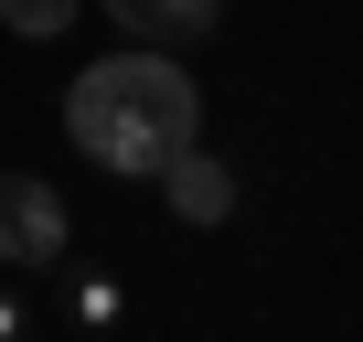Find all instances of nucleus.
Here are the masks:
<instances>
[{"label": "nucleus", "instance_id": "obj_1", "mask_svg": "<svg viewBox=\"0 0 363 342\" xmlns=\"http://www.w3.org/2000/svg\"><path fill=\"white\" fill-rule=\"evenodd\" d=\"M65 139H75L96 171L160 182V171L203 139V86L182 75V54L128 43V54H107V65H86V75L65 86Z\"/></svg>", "mask_w": 363, "mask_h": 342}, {"label": "nucleus", "instance_id": "obj_2", "mask_svg": "<svg viewBox=\"0 0 363 342\" xmlns=\"http://www.w3.org/2000/svg\"><path fill=\"white\" fill-rule=\"evenodd\" d=\"M65 246H75L65 193L33 171H0V267H65Z\"/></svg>", "mask_w": 363, "mask_h": 342}, {"label": "nucleus", "instance_id": "obj_3", "mask_svg": "<svg viewBox=\"0 0 363 342\" xmlns=\"http://www.w3.org/2000/svg\"><path fill=\"white\" fill-rule=\"evenodd\" d=\"M160 204H171L182 225H225V214H235V171H225V160L193 139V150H182V160L160 171Z\"/></svg>", "mask_w": 363, "mask_h": 342}, {"label": "nucleus", "instance_id": "obj_4", "mask_svg": "<svg viewBox=\"0 0 363 342\" xmlns=\"http://www.w3.org/2000/svg\"><path fill=\"white\" fill-rule=\"evenodd\" d=\"M96 11L128 33V43H203L225 22V0H96Z\"/></svg>", "mask_w": 363, "mask_h": 342}, {"label": "nucleus", "instance_id": "obj_5", "mask_svg": "<svg viewBox=\"0 0 363 342\" xmlns=\"http://www.w3.org/2000/svg\"><path fill=\"white\" fill-rule=\"evenodd\" d=\"M75 11H86V0H0V22H11L22 43H54V33H75Z\"/></svg>", "mask_w": 363, "mask_h": 342}, {"label": "nucleus", "instance_id": "obj_6", "mask_svg": "<svg viewBox=\"0 0 363 342\" xmlns=\"http://www.w3.org/2000/svg\"><path fill=\"white\" fill-rule=\"evenodd\" d=\"M75 321H86V331H118V321H128V289H118V278H75Z\"/></svg>", "mask_w": 363, "mask_h": 342}, {"label": "nucleus", "instance_id": "obj_7", "mask_svg": "<svg viewBox=\"0 0 363 342\" xmlns=\"http://www.w3.org/2000/svg\"><path fill=\"white\" fill-rule=\"evenodd\" d=\"M22 331H33V310H22L11 289H0V342H22Z\"/></svg>", "mask_w": 363, "mask_h": 342}]
</instances>
